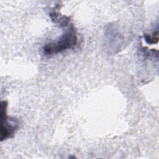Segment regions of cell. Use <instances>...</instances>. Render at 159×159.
Returning a JSON list of instances; mask_svg holds the SVG:
<instances>
[{
	"label": "cell",
	"mask_w": 159,
	"mask_h": 159,
	"mask_svg": "<svg viewBox=\"0 0 159 159\" xmlns=\"http://www.w3.org/2000/svg\"><path fill=\"white\" fill-rule=\"evenodd\" d=\"M144 39L145 42L149 44H154L158 42V32L156 31L155 32H153L152 35L147 34H145L144 35Z\"/></svg>",
	"instance_id": "3"
},
{
	"label": "cell",
	"mask_w": 159,
	"mask_h": 159,
	"mask_svg": "<svg viewBox=\"0 0 159 159\" xmlns=\"http://www.w3.org/2000/svg\"><path fill=\"white\" fill-rule=\"evenodd\" d=\"M77 34L74 26L70 24L62 35L55 41L49 42L43 47L45 55H53L73 48L77 43Z\"/></svg>",
	"instance_id": "1"
},
{
	"label": "cell",
	"mask_w": 159,
	"mask_h": 159,
	"mask_svg": "<svg viewBox=\"0 0 159 159\" xmlns=\"http://www.w3.org/2000/svg\"><path fill=\"white\" fill-rule=\"evenodd\" d=\"M7 103L6 101H1V140L11 138L15 134L16 130L19 128V121L15 119L9 117L6 114Z\"/></svg>",
	"instance_id": "2"
}]
</instances>
